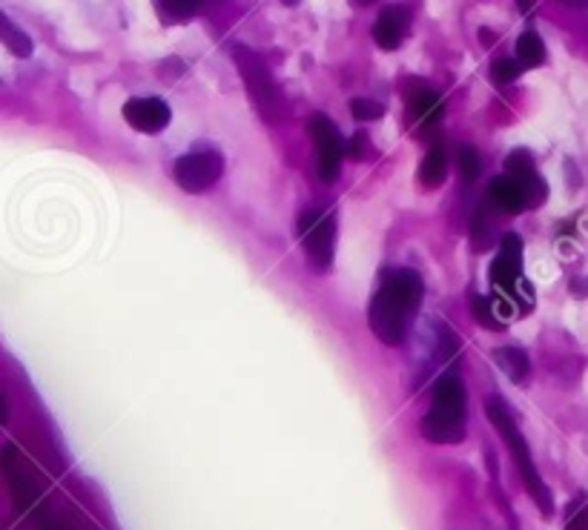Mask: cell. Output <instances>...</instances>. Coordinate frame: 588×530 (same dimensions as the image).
Returning <instances> with one entry per match:
<instances>
[{"instance_id":"1","label":"cell","mask_w":588,"mask_h":530,"mask_svg":"<svg viewBox=\"0 0 588 530\" xmlns=\"http://www.w3.org/2000/svg\"><path fill=\"white\" fill-rule=\"evenodd\" d=\"M425 284L416 269H396L382 281L368 310L371 330L377 333L379 342L402 344L407 335L411 321L420 312Z\"/></svg>"},{"instance_id":"24","label":"cell","mask_w":588,"mask_h":530,"mask_svg":"<svg viewBox=\"0 0 588 530\" xmlns=\"http://www.w3.org/2000/svg\"><path fill=\"white\" fill-rule=\"evenodd\" d=\"M368 144H371V141H368V135H364V132H357V135L350 139V144L345 146V155L362 161L364 155H368Z\"/></svg>"},{"instance_id":"27","label":"cell","mask_w":588,"mask_h":530,"mask_svg":"<svg viewBox=\"0 0 588 530\" xmlns=\"http://www.w3.org/2000/svg\"><path fill=\"white\" fill-rule=\"evenodd\" d=\"M563 3H568V7H577V9H586L588 0H563Z\"/></svg>"},{"instance_id":"22","label":"cell","mask_w":588,"mask_h":530,"mask_svg":"<svg viewBox=\"0 0 588 530\" xmlns=\"http://www.w3.org/2000/svg\"><path fill=\"white\" fill-rule=\"evenodd\" d=\"M198 3H202V0H159V9L170 21H184V18L196 12Z\"/></svg>"},{"instance_id":"7","label":"cell","mask_w":588,"mask_h":530,"mask_svg":"<svg viewBox=\"0 0 588 530\" xmlns=\"http://www.w3.org/2000/svg\"><path fill=\"white\" fill-rule=\"evenodd\" d=\"M221 173H225V158L216 150H198V153L182 155L173 167L175 184L193 196L210 189L221 178Z\"/></svg>"},{"instance_id":"20","label":"cell","mask_w":588,"mask_h":530,"mask_svg":"<svg viewBox=\"0 0 588 530\" xmlns=\"http://www.w3.org/2000/svg\"><path fill=\"white\" fill-rule=\"evenodd\" d=\"M350 115L368 124V121H379V118L385 115V107L379 101H371V98H353L350 101Z\"/></svg>"},{"instance_id":"25","label":"cell","mask_w":588,"mask_h":530,"mask_svg":"<svg viewBox=\"0 0 588 530\" xmlns=\"http://www.w3.org/2000/svg\"><path fill=\"white\" fill-rule=\"evenodd\" d=\"M7 419H9V401H7V396L0 393V424H3Z\"/></svg>"},{"instance_id":"5","label":"cell","mask_w":588,"mask_h":530,"mask_svg":"<svg viewBox=\"0 0 588 530\" xmlns=\"http://www.w3.org/2000/svg\"><path fill=\"white\" fill-rule=\"evenodd\" d=\"M296 233L302 241L307 262L316 273H327L336 253V216L330 207H313L296 221Z\"/></svg>"},{"instance_id":"4","label":"cell","mask_w":588,"mask_h":530,"mask_svg":"<svg viewBox=\"0 0 588 530\" xmlns=\"http://www.w3.org/2000/svg\"><path fill=\"white\" fill-rule=\"evenodd\" d=\"M232 58H236L241 80H244V87H248L259 115H262L268 124H282L284 115H287V103H284L282 89L276 87V80L270 75L268 64H264L255 52H250L248 46H236V49H232Z\"/></svg>"},{"instance_id":"23","label":"cell","mask_w":588,"mask_h":530,"mask_svg":"<svg viewBox=\"0 0 588 530\" xmlns=\"http://www.w3.org/2000/svg\"><path fill=\"white\" fill-rule=\"evenodd\" d=\"M566 530H588V505L582 499L574 508H568Z\"/></svg>"},{"instance_id":"18","label":"cell","mask_w":588,"mask_h":530,"mask_svg":"<svg viewBox=\"0 0 588 530\" xmlns=\"http://www.w3.org/2000/svg\"><path fill=\"white\" fill-rule=\"evenodd\" d=\"M471 316L480 328L488 330V333H500L502 330L500 312L494 310V301H491V298L471 296Z\"/></svg>"},{"instance_id":"17","label":"cell","mask_w":588,"mask_h":530,"mask_svg":"<svg viewBox=\"0 0 588 530\" xmlns=\"http://www.w3.org/2000/svg\"><path fill=\"white\" fill-rule=\"evenodd\" d=\"M516 60L523 69H534V66L545 64V44L537 32H523L516 37Z\"/></svg>"},{"instance_id":"13","label":"cell","mask_w":588,"mask_h":530,"mask_svg":"<svg viewBox=\"0 0 588 530\" xmlns=\"http://www.w3.org/2000/svg\"><path fill=\"white\" fill-rule=\"evenodd\" d=\"M488 198L494 203L500 212H523L529 203H525V192L523 187L511 178V175H500L494 181L488 184Z\"/></svg>"},{"instance_id":"14","label":"cell","mask_w":588,"mask_h":530,"mask_svg":"<svg viewBox=\"0 0 588 530\" xmlns=\"http://www.w3.org/2000/svg\"><path fill=\"white\" fill-rule=\"evenodd\" d=\"M0 44L7 46L12 55L18 58H30L32 52H35V44H32V37L18 26L15 21H9L3 12H0Z\"/></svg>"},{"instance_id":"11","label":"cell","mask_w":588,"mask_h":530,"mask_svg":"<svg viewBox=\"0 0 588 530\" xmlns=\"http://www.w3.org/2000/svg\"><path fill=\"white\" fill-rule=\"evenodd\" d=\"M505 169H509L511 178L523 187L525 203H529V207H540V203L545 201L548 187H545V181L540 178L537 164H534L531 153H525V150H514V153L509 155V161H505Z\"/></svg>"},{"instance_id":"6","label":"cell","mask_w":588,"mask_h":530,"mask_svg":"<svg viewBox=\"0 0 588 530\" xmlns=\"http://www.w3.org/2000/svg\"><path fill=\"white\" fill-rule=\"evenodd\" d=\"M488 278L494 284V290L509 298V301H520L525 290H531L529 281L523 278V239L520 235H502L500 253L491 262Z\"/></svg>"},{"instance_id":"2","label":"cell","mask_w":588,"mask_h":530,"mask_svg":"<svg viewBox=\"0 0 588 530\" xmlns=\"http://www.w3.org/2000/svg\"><path fill=\"white\" fill-rule=\"evenodd\" d=\"M486 410H488V419H491V424H494L497 433L502 437V442L509 444L511 456H514L516 471H520V479H523L525 490L531 494L534 505H537L540 514H543V516H552L554 514L552 490L545 487L543 476H540L537 465H534V459H531L529 442H525V437L520 433V428H516L514 413H511L509 405H505L502 399H491V401H488Z\"/></svg>"},{"instance_id":"3","label":"cell","mask_w":588,"mask_h":530,"mask_svg":"<svg viewBox=\"0 0 588 530\" xmlns=\"http://www.w3.org/2000/svg\"><path fill=\"white\" fill-rule=\"evenodd\" d=\"M422 437L434 444H459L465 439V385L443 376L434 387V407L422 419Z\"/></svg>"},{"instance_id":"19","label":"cell","mask_w":588,"mask_h":530,"mask_svg":"<svg viewBox=\"0 0 588 530\" xmlns=\"http://www.w3.org/2000/svg\"><path fill=\"white\" fill-rule=\"evenodd\" d=\"M457 164H459V175H462V178L468 184L477 181V178H480V173H482V158H480V153L473 150V146H459Z\"/></svg>"},{"instance_id":"10","label":"cell","mask_w":588,"mask_h":530,"mask_svg":"<svg viewBox=\"0 0 588 530\" xmlns=\"http://www.w3.org/2000/svg\"><path fill=\"white\" fill-rule=\"evenodd\" d=\"M443 95L436 89L425 87V84H414V89L407 92V121H411L414 130H434L439 124V118H443Z\"/></svg>"},{"instance_id":"12","label":"cell","mask_w":588,"mask_h":530,"mask_svg":"<svg viewBox=\"0 0 588 530\" xmlns=\"http://www.w3.org/2000/svg\"><path fill=\"white\" fill-rule=\"evenodd\" d=\"M407 26H411V12L405 7H388L379 12L377 23H373V41L382 49H396L405 41Z\"/></svg>"},{"instance_id":"26","label":"cell","mask_w":588,"mask_h":530,"mask_svg":"<svg viewBox=\"0 0 588 530\" xmlns=\"http://www.w3.org/2000/svg\"><path fill=\"white\" fill-rule=\"evenodd\" d=\"M516 7H520V12H531V7H534V0H516Z\"/></svg>"},{"instance_id":"16","label":"cell","mask_w":588,"mask_h":530,"mask_svg":"<svg viewBox=\"0 0 588 530\" xmlns=\"http://www.w3.org/2000/svg\"><path fill=\"white\" fill-rule=\"evenodd\" d=\"M448 175V158H445L443 146H431L420 164V181L425 187H439Z\"/></svg>"},{"instance_id":"21","label":"cell","mask_w":588,"mask_h":530,"mask_svg":"<svg viewBox=\"0 0 588 530\" xmlns=\"http://www.w3.org/2000/svg\"><path fill=\"white\" fill-rule=\"evenodd\" d=\"M520 73H523L520 60H511V58H500V60H494V66H491V78H494L497 87L514 84V80L520 78Z\"/></svg>"},{"instance_id":"9","label":"cell","mask_w":588,"mask_h":530,"mask_svg":"<svg viewBox=\"0 0 588 530\" xmlns=\"http://www.w3.org/2000/svg\"><path fill=\"white\" fill-rule=\"evenodd\" d=\"M170 107L161 98H132L124 103V121L144 135H159L170 126Z\"/></svg>"},{"instance_id":"8","label":"cell","mask_w":588,"mask_h":530,"mask_svg":"<svg viewBox=\"0 0 588 530\" xmlns=\"http://www.w3.org/2000/svg\"><path fill=\"white\" fill-rule=\"evenodd\" d=\"M311 139L316 146V173L325 184H334L339 178L341 155H345V141H341L339 130L327 115L311 118Z\"/></svg>"},{"instance_id":"15","label":"cell","mask_w":588,"mask_h":530,"mask_svg":"<svg viewBox=\"0 0 588 530\" xmlns=\"http://www.w3.org/2000/svg\"><path fill=\"white\" fill-rule=\"evenodd\" d=\"M494 358L502 371H505V376L514 382V385H523L525 378H529L531 362H529V356H525V350L500 347V350H494Z\"/></svg>"},{"instance_id":"28","label":"cell","mask_w":588,"mask_h":530,"mask_svg":"<svg viewBox=\"0 0 588 530\" xmlns=\"http://www.w3.org/2000/svg\"><path fill=\"white\" fill-rule=\"evenodd\" d=\"M353 7H371V3H377V0H350Z\"/></svg>"}]
</instances>
